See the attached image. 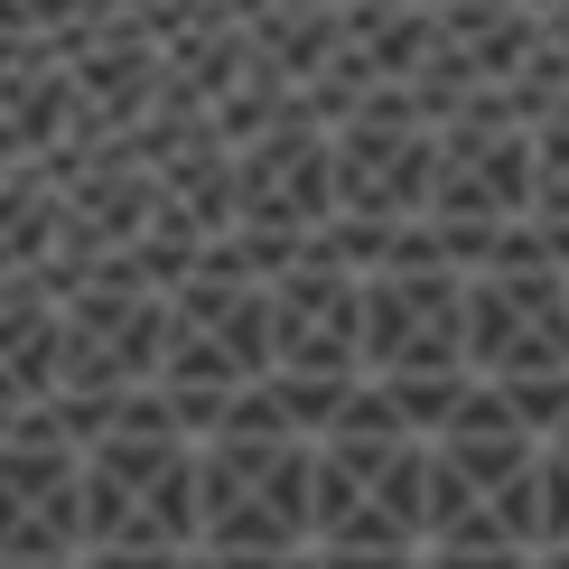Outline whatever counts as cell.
I'll use <instances>...</instances> for the list:
<instances>
[{"instance_id":"1","label":"cell","mask_w":569,"mask_h":569,"mask_svg":"<svg viewBox=\"0 0 569 569\" xmlns=\"http://www.w3.org/2000/svg\"><path fill=\"white\" fill-rule=\"evenodd\" d=\"M84 551V505H76V439L57 411L29 392L19 420L0 430V560L19 569H66Z\"/></svg>"}]
</instances>
